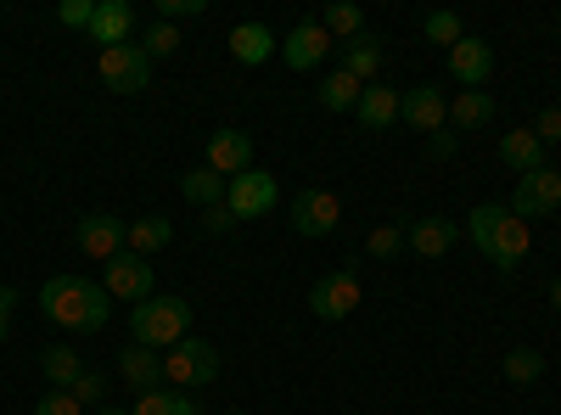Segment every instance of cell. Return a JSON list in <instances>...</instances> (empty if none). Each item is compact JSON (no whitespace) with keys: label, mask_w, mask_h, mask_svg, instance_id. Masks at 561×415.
<instances>
[{"label":"cell","mask_w":561,"mask_h":415,"mask_svg":"<svg viewBox=\"0 0 561 415\" xmlns=\"http://www.w3.org/2000/svg\"><path fill=\"white\" fill-rule=\"evenodd\" d=\"M39 314L62 332H102L113 320V298H107L102 281H90V275H51V281L39 287Z\"/></svg>","instance_id":"1"},{"label":"cell","mask_w":561,"mask_h":415,"mask_svg":"<svg viewBox=\"0 0 561 415\" xmlns=\"http://www.w3.org/2000/svg\"><path fill=\"white\" fill-rule=\"evenodd\" d=\"M466 237L478 242V253L494 264V269H517L523 258H528V247H534V237H528V224L511 214V208H494V203H483V208H472V219H466Z\"/></svg>","instance_id":"2"},{"label":"cell","mask_w":561,"mask_h":415,"mask_svg":"<svg viewBox=\"0 0 561 415\" xmlns=\"http://www.w3.org/2000/svg\"><path fill=\"white\" fill-rule=\"evenodd\" d=\"M129 337L152 354H169L174 343L192 337V303L185 298H169V292H152L147 303L129 309Z\"/></svg>","instance_id":"3"},{"label":"cell","mask_w":561,"mask_h":415,"mask_svg":"<svg viewBox=\"0 0 561 415\" xmlns=\"http://www.w3.org/2000/svg\"><path fill=\"white\" fill-rule=\"evenodd\" d=\"M219 377V348L203 343V337H185L163 354V382H174L180 393H192V388H208Z\"/></svg>","instance_id":"4"},{"label":"cell","mask_w":561,"mask_h":415,"mask_svg":"<svg viewBox=\"0 0 561 415\" xmlns=\"http://www.w3.org/2000/svg\"><path fill=\"white\" fill-rule=\"evenodd\" d=\"M152 281H158V269H152V258H140V253H118V258H107L102 264V287H107V298L113 303H147L152 298Z\"/></svg>","instance_id":"5"},{"label":"cell","mask_w":561,"mask_h":415,"mask_svg":"<svg viewBox=\"0 0 561 415\" xmlns=\"http://www.w3.org/2000/svg\"><path fill=\"white\" fill-rule=\"evenodd\" d=\"M96 68H102V84L118 90V96H140V90L152 84V57H147V45H107Z\"/></svg>","instance_id":"6"},{"label":"cell","mask_w":561,"mask_h":415,"mask_svg":"<svg viewBox=\"0 0 561 415\" xmlns=\"http://www.w3.org/2000/svg\"><path fill=\"white\" fill-rule=\"evenodd\" d=\"M359 298H365V287H359V269H354V264L320 275V281L309 287V309H314L320 320H348V314L359 309Z\"/></svg>","instance_id":"7"},{"label":"cell","mask_w":561,"mask_h":415,"mask_svg":"<svg viewBox=\"0 0 561 415\" xmlns=\"http://www.w3.org/2000/svg\"><path fill=\"white\" fill-rule=\"evenodd\" d=\"M275 203H280V186H275V174H264V169H248V174H237L225 186V208L237 219H264V214H275Z\"/></svg>","instance_id":"8"},{"label":"cell","mask_w":561,"mask_h":415,"mask_svg":"<svg viewBox=\"0 0 561 415\" xmlns=\"http://www.w3.org/2000/svg\"><path fill=\"white\" fill-rule=\"evenodd\" d=\"M337 224H343V203H337L332 192L309 186V192H298V197H293V230H298V237L320 242V237H332Z\"/></svg>","instance_id":"9"},{"label":"cell","mask_w":561,"mask_h":415,"mask_svg":"<svg viewBox=\"0 0 561 415\" xmlns=\"http://www.w3.org/2000/svg\"><path fill=\"white\" fill-rule=\"evenodd\" d=\"M556 208H561V174H556V169L523 174L517 192H511V214H517L523 224H528V219H545V214H556Z\"/></svg>","instance_id":"10"},{"label":"cell","mask_w":561,"mask_h":415,"mask_svg":"<svg viewBox=\"0 0 561 415\" xmlns=\"http://www.w3.org/2000/svg\"><path fill=\"white\" fill-rule=\"evenodd\" d=\"M449 79L460 90H483L494 79V45L478 39V34H466L460 45H449Z\"/></svg>","instance_id":"11"},{"label":"cell","mask_w":561,"mask_h":415,"mask_svg":"<svg viewBox=\"0 0 561 415\" xmlns=\"http://www.w3.org/2000/svg\"><path fill=\"white\" fill-rule=\"evenodd\" d=\"M399 118L415 129V135H438L449 124V102L438 84H415V90H399Z\"/></svg>","instance_id":"12"},{"label":"cell","mask_w":561,"mask_h":415,"mask_svg":"<svg viewBox=\"0 0 561 415\" xmlns=\"http://www.w3.org/2000/svg\"><path fill=\"white\" fill-rule=\"evenodd\" d=\"M124 230H129V224L113 219V214H84L79 230H73V242H79L84 258H102V264H107V258L124 253Z\"/></svg>","instance_id":"13"},{"label":"cell","mask_w":561,"mask_h":415,"mask_svg":"<svg viewBox=\"0 0 561 415\" xmlns=\"http://www.w3.org/2000/svg\"><path fill=\"white\" fill-rule=\"evenodd\" d=\"M325 51H332V34L320 28V18L298 23L287 39H280V62H287L293 73H309V68H320V62H325Z\"/></svg>","instance_id":"14"},{"label":"cell","mask_w":561,"mask_h":415,"mask_svg":"<svg viewBox=\"0 0 561 415\" xmlns=\"http://www.w3.org/2000/svg\"><path fill=\"white\" fill-rule=\"evenodd\" d=\"M455 242H460V224L444 219V214H427V219L404 224V247H410L415 258H444Z\"/></svg>","instance_id":"15"},{"label":"cell","mask_w":561,"mask_h":415,"mask_svg":"<svg viewBox=\"0 0 561 415\" xmlns=\"http://www.w3.org/2000/svg\"><path fill=\"white\" fill-rule=\"evenodd\" d=\"M208 169L225 174V180L248 174V169H253V141H248L242 129H219V135H208Z\"/></svg>","instance_id":"16"},{"label":"cell","mask_w":561,"mask_h":415,"mask_svg":"<svg viewBox=\"0 0 561 415\" xmlns=\"http://www.w3.org/2000/svg\"><path fill=\"white\" fill-rule=\"evenodd\" d=\"M129 34H135V7L129 0H96V18H90V39L102 45H129Z\"/></svg>","instance_id":"17"},{"label":"cell","mask_w":561,"mask_h":415,"mask_svg":"<svg viewBox=\"0 0 561 415\" xmlns=\"http://www.w3.org/2000/svg\"><path fill=\"white\" fill-rule=\"evenodd\" d=\"M118 377H124L135 393H158V382H163V354L129 343V348L118 354Z\"/></svg>","instance_id":"18"},{"label":"cell","mask_w":561,"mask_h":415,"mask_svg":"<svg viewBox=\"0 0 561 415\" xmlns=\"http://www.w3.org/2000/svg\"><path fill=\"white\" fill-rule=\"evenodd\" d=\"M280 51V39L264 28V23H237L230 28V57H237L242 68H259V62H270Z\"/></svg>","instance_id":"19"},{"label":"cell","mask_w":561,"mask_h":415,"mask_svg":"<svg viewBox=\"0 0 561 415\" xmlns=\"http://www.w3.org/2000/svg\"><path fill=\"white\" fill-rule=\"evenodd\" d=\"M500 163L517 169V174H534V169H545V141L534 129H505L500 135Z\"/></svg>","instance_id":"20"},{"label":"cell","mask_w":561,"mask_h":415,"mask_svg":"<svg viewBox=\"0 0 561 415\" xmlns=\"http://www.w3.org/2000/svg\"><path fill=\"white\" fill-rule=\"evenodd\" d=\"M354 118H359L365 129H388V124H399V90H388V84H365Z\"/></svg>","instance_id":"21"},{"label":"cell","mask_w":561,"mask_h":415,"mask_svg":"<svg viewBox=\"0 0 561 415\" xmlns=\"http://www.w3.org/2000/svg\"><path fill=\"white\" fill-rule=\"evenodd\" d=\"M343 73H354L359 84H377V73H382V39H377V34L348 39V45H343Z\"/></svg>","instance_id":"22"},{"label":"cell","mask_w":561,"mask_h":415,"mask_svg":"<svg viewBox=\"0 0 561 415\" xmlns=\"http://www.w3.org/2000/svg\"><path fill=\"white\" fill-rule=\"evenodd\" d=\"M169 242H174V224H169L163 214H147V219H135V224L124 230V247H129V253H140V258L163 253Z\"/></svg>","instance_id":"23"},{"label":"cell","mask_w":561,"mask_h":415,"mask_svg":"<svg viewBox=\"0 0 561 415\" xmlns=\"http://www.w3.org/2000/svg\"><path fill=\"white\" fill-rule=\"evenodd\" d=\"M225 186H230V180L203 163V169H192V174L180 180V197L192 203V208H219V203H225Z\"/></svg>","instance_id":"24"},{"label":"cell","mask_w":561,"mask_h":415,"mask_svg":"<svg viewBox=\"0 0 561 415\" xmlns=\"http://www.w3.org/2000/svg\"><path fill=\"white\" fill-rule=\"evenodd\" d=\"M494 118V96H489V90H460V96L449 102V124L466 135V129H483Z\"/></svg>","instance_id":"25"},{"label":"cell","mask_w":561,"mask_h":415,"mask_svg":"<svg viewBox=\"0 0 561 415\" xmlns=\"http://www.w3.org/2000/svg\"><path fill=\"white\" fill-rule=\"evenodd\" d=\"M129 415H203L192 404V393H180V388H158V393H135Z\"/></svg>","instance_id":"26"},{"label":"cell","mask_w":561,"mask_h":415,"mask_svg":"<svg viewBox=\"0 0 561 415\" xmlns=\"http://www.w3.org/2000/svg\"><path fill=\"white\" fill-rule=\"evenodd\" d=\"M359 90H365V84L337 68V73H325V84H320V107H325V113H354V107H359Z\"/></svg>","instance_id":"27"},{"label":"cell","mask_w":561,"mask_h":415,"mask_svg":"<svg viewBox=\"0 0 561 415\" xmlns=\"http://www.w3.org/2000/svg\"><path fill=\"white\" fill-rule=\"evenodd\" d=\"M39 371H45V382H51V388L68 393V388L84 377V359H79L73 348H45V354H39Z\"/></svg>","instance_id":"28"},{"label":"cell","mask_w":561,"mask_h":415,"mask_svg":"<svg viewBox=\"0 0 561 415\" xmlns=\"http://www.w3.org/2000/svg\"><path fill=\"white\" fill-rule=\"evenodd\" d=\"M320 28L332 34V39H343V45H348V39H359V34H365V12H359V7H348V0H343V7H325Z\"/></svg>","instance_id":"29"},{"label":"cell","mask_w":561,"mask_h":415,"mask_svg":"<svg viewBox=\"0 0 561 415\" xmlns=\"http://www.w3.org/2000/svg\"><path fill=\"white\" fill-rule=\"evenodd\" d=\"M539 377H545V354H539V348H511V354H505V382L528 388V382H539Z\"/></svg>","instance_id":"30"},{"label":"cell","mask_w":561,"mask_h":415,"mask_svg":"<svg viewBox=\"0 0 561 415\" xmlns=\"http://www.w3.org/2000/svg\"><path fill=\"white\" fill-rule=\"evenodd\" d=\"M365 253H370V258H399V253H404V224H377V230L365 237Z\"/></svg>","instance_id":"31"},{"label":"cell","mask_w":561,"mask_h":415,"mask_svg":"<svg viewBox=\"0 0 561 415\" xmlns=\"http://www.w3.org/2000/svg\"><path fill=\"white\" fill-rule=\"evenodd\" d=\"M421 28H427L433 45H460V39H466V28H460L455 12H427V23H421Z\"/></svg>","instance_id":"32"},{"label":"cell","mask_w":561,"mask_h":415,"mask_svg":"<svg viewBox=\"0 0 561 415\" xmlns=\"http://www.w3.org/2000/svg\"><path fill=\"white\" fill-rule=\"evenodd\" d=\"M180 51V28L174 23H158V28H147V57L158 62V57H174Z\"/></svg>","instance_id":"33"},{"label":"cell","mask_w":561,"mask_h":415,"mask_svg":"<svg viewBox=\"0 0 561 415\" xmlns=\"http://www.w3.org/2000/svg\"><path fill=\"white\" fill-rule=\"evenodd\" d=\"M68 393H73L79 404H96V410H102V404H107V377H102V371H84Z\"/></svg>","instance_id":"34"},{"label":"cell","mask_w":561,"mask_h":415,"mask_svg":"<svg viewBox=\"0 0 561 415\" xmlns=\"http://www.w3.org/2000/svg\"><path fill=\"white\" fill-rule=\"evenodd\" d=\"M34 415H84V404L73 399V393H62V388H51L39 404H34Z\"/></svg>","instance_id":"35"},{"label":"cell","mask_w":561,"mask_h":415,"mask_svg":"<svg viewBox=\"0 0 561 415\" xmlns=\"http://www.w3.org/2000/svg\"><path fill=\"white\" fill-rule=\"evenodd\" d=\"M57 18H62L68 28H90V18H96V0H62Z\"/></svg>","instance_id":"36"},{"label":"cell","mask_w":561,"mask_h":415,"mask_svg":"<svg viewBox=\"0 0 561 415\" xmlns=\"http://www.w3.org/2000/svg\"><path fill=\"white\" fill-rule=\"evenodd\" d=\"M158 12H163V23H174V18H203L208 0H158Z\"/></svg>","instance_id":"37"},{"label":"cell","mask_w":561,"mask_h":415,"mask_svg":"<svg viewBox=\"0 0 561 415\" xmlns=\"http://www.w3.org/2000/svg\"><path fill=\"white\" fill-rule=\"evenodd\" d=\"M534 135H539L545 147H556V141H561V107H545L539 124H534Z\"/></svg>","instance_id":"38"},{"label":"cell","mask_w":561,"mask_h":415,"mask_svg":"<svg viewBox=\"0 0 561 415\" xmlns=\"http://www.w3.org/2000/svg\"><path fill=\"white\" fill-rule=\"evenodd\" d=\"M230 224H237V214H230L225 203H219V208H203V230H208V237H225Z\"/></svg>","instance_id":"39"},{"label":"cell","mask_w":561,"mask_h":415,"mask_svg":"<svg viewBox=\"0 0 561 415\" xmlns=\"http://www.w3.org/2000/svg\"><path fill=\"white\" fill-rule=\"evenodd\" d=\"M12 314H18V287H0V337L12 332Z\"/></svg>","instance_id":"40"},{"label":"cell","mask_w":561,"mask_h":415,"mask_svg":"<svg viewBox=\"0 0 561 415\" xmlns=\"http://www.w3.org/2000/svg\"><path fill=\"white\" fill-rule=\"evenodd\" d=\"M455 152V135H433V158H449Z\"/></svg>","instance_id":"41"},{"label":"cell","mask_w":561,"mask_h":415,"mask_svg":"<svg viewBox=\"0 0 561 415\" xmlns=\"http://www.w3.org/2000/svg\"><path fill=\"white\" fill-rule=\"evenodd\" d=\"M96 415H129V410H118V404H102V410H96Z\"/></svg>","instance_id":"42"},{"label":"cell","mask_w":561,"mask_h":415,"mask_svg":"<svg viewBox=\"0 0 561 415\" xmlns=\"http://www.w3.org/2000/svg\"><path fill=\"white\" fill-rule=\"evenodd\" d=\"M550 303H556V309H561V281H556V287H550Z\"/></svg>","instance_id":"43"},{"label":"cell","mask_w":561,"mask_h":415,"mask_svg":"<svg viewBox=\"0 0 561 415\" xmlns=\"http://www.w3.org/2000/svg\"><path fill=\"white\" fill-rule=\"evenodd\" d=\"M230 415H242V410H230Z\"/></svg>","instance_id":"44"},{"label":"cell","mask_w":561,"mask_h":415,"mask_svg":"<svg viewBox=\"0 0 561 415\" xmlns=\"http://www.w3.org/2000/svg\"><path fill=\"white\" fill-rule=\"evenodd\" d=\"M556 107H561V102H556Z\"/></svg>","instance_id":"45"}]
</instances>
